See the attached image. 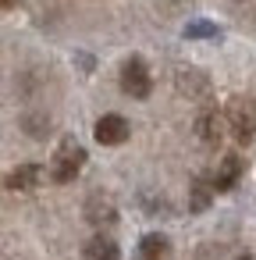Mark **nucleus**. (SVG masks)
Masks as SVG:
<instances>
[{
	"label": "nucleus",
	"instance_id": "obj_1",
	"mask_svg": "<svg viewBox=\"0 0 256 260\" xmlns=\"http://www.w3.org/2000/svg\"><path fill=\"white\" fill-rule=\"evenodd\" d=\"M82 164H86V146L79 143V139H61V146L54 150V160H50V178L54 182H71L79 171H82Z\"/></svg>",
	"mask_w": 256,
	"mask_h": 260
},
{
	"label": "nucleus",
	"instance_id": "obj_2",
	"mask_svg": "<svg viewBox=\"0 0 256 260\" xmlns=\"http://www.w3.org/2000/svg\"><path fill=\"white\" fill-rule=\"evenodd\" d=\"M224 114H228V128L238 143H249L256 136V100L252 96H231Z\"/></svg>",
	"mask_w": 256,
	"mask_h": 260
},
{
	"label": "nucleus",
	"instance_id": "obj_3",
	"mask_svg": "<svg viewBox=\"0 0 256 260\" xmlns=\"http://www.w3.org/2000/svg\"><path fill=\"white\" fill-rule=\"evenodd\" d=\"M121 89L132 96V100H146L150 89H153V79H150V68L142 57H128L121 64Z\"/></svg>",
	"mask_w": 256,
	"mask_h": 260
},
{
	"label": "nucleus",
	"instance_id": "obj_4",
	"mask_svg": "<svg viewBox=\"0 0 256 260\" xmlns=\"http://www.w3.org/2000/svg\"><path fill=\"white\" fill-rule=\"evenodd\" d=\"M224 125H228V114H221L217 107H203L199 118H196V136L210 146H217L224 139Z\"/></svg>",
	"mask_w": 256,
	"mask_h": 260
},
{
	"label": "nucleus",
	"instance_id": "obj_5",
	"mask_svg": "<svg viewBox=\"0 0 256 260\" xmlns=\"http://www.w3.org/2000/svg\"><path fill=\"white\" fill-rule=\"evenodd\" d=\"M128 121L121 118V114H103L96 125H93V136H96V143H103V146H121L125 139H128Z\"/></svg>",
	"mask_w": 256,
	"mask_h": 260
},
{
	"label": "nucleus",
	"instance_id": "obj_6",
	"mask_svg": "<svg viewBox=\"0 0 256 260\" xmlns=\"http://www.w3.org/2000/svg\"><path fill=\"white\" fill-rule=\"evenodd\" d=\"M238 178H242V157L238 153H228L221 164H217V171H213V189L217 192H228V189H235L238 185Z\"/></svg>",
	"mask_w": 256,
	"mask_h": 260
},
{
	"label": "nucleus",
	"instance_id": "obj_7",
	"mask_svg": "<svg viewBox=\"0 0 256 260\" xmlns=\"http://www.w3.org/2000/svg\"><path fill=\"white\" fill-rule=\"evenodd\" d=\"M43 178H47V168H40V164H22V168H15V171L4 178V185L15 189V192H25V189H36Z\"/></svg>",
	"mask_w": 256,
	"mask_h": 260
},
{
	"label": "nucleus",
	"instance_id": "obj_8",
	"mask_svg": "<svg viewBox=\"0 0 256 260\" xmlns=\"http://www.w3.org/2000/svg\"><path fill=\"white\" fill-rule=\"evenodd\" d=\"M174 86H178V93H185V96H199V100L210 93V79H206L203 72H196V68H178Z\"/></svg>",
	"mask_w": 256,
	"mask_h": 260
},
{
	"label": "nucleus",
	"instance_id": "obj_9",
	"mask_svg": "<svg viewBox=\"0 0 256 260\" xmlns=\"http://www.w3.org/2000/svg\"><path fill=\"white\" fill-rule=\"evenodd\" d=\"M82 260H121V249H118V242H114V239L96 235V239H89V242H86Z\"/></svg>",
	"mask_w": 256,
	"mask_h": 260
},
{
	"label": "nucleus",
	"instance_id": "obj_10",
	"mask_svg": "<svg viewBox=\"0 0 256 260\" xmlns=\"http://www.w3.org/2000/svg\"><path fill=\"white\" fill-rule=\"evenodd\" d=\"M167 239L160 235V232H150V235H142V242H139V260H164L167 256Z\"/></svg>",
	"mask_w": 256,
	"mask_h": 260
},
{
	"label": "nucleus",
	"instance_id": "obj_11",
	"mask_svg": "<svg viewBox=\"0 0 256 260\" xmlns=\"http://www.w3.org/2000/svg\"><path fill=\"white\" fill-rule=\"evenodd\" d=\"M181 36H185V40H221V25L196 18V22H189V25L181 29Z\"/></svg>",
	"mask_w": 256,
	"mask_h": 260
},
{
	"label": "nucleus",
	"instance_id": "obj_12",
	"mask_svg": "<svg viewBox=\"0 0 256 260\" xmlns=\"http://www.w3.org/2000/svg\"><path fill=\"white\" fill-rule=\"evenodd\" d=\"M86 210H89V221L93 224H114V217H118L114 214V203L111 200H100V196H93Z\"/></svg>",
	"mask_w": 256,
	"mask_h": 260
},
{
	"label": "nucleus",
	"instance_id": "obj_13",
	"mask_svg": "<svg viewBox=\"0 0 256 260\" xmlns=\"http://www.w3.org/2000/svg\"><path fill=\"white\" fill-rule=\"evenodd\" d=\"M217 189H213V182H206V178H199L196 185H192V210H206V203H210V196H213Z\"/></svg>",
	"mask_w": 256,
	"mask_h": 260
},
{
	"label": "nucleus",
	"instance_id": "obj_14",
	"mask_svg": "<svg viewBox=\"0 0 256 260\" xmlns=\"http://www.w3.org/2000/svg\"><path fill=\"white\" fill-rule=\"evenodd\" d=\"M4 8H18V0H4Z\"/></svg>",
	"mask_w": 256,
	"mask_h": 260
},
{
	"label": "nucleus",
	"instance_id": "obj_15",
	"mask_svg": "<svg viewBox=\"0 0 256 260\" xmlns=\"http://www.w3.org/2000/svg\"><path fill=\"white\" fill-rule=\"evenodd\" d=\"M235 260H252V256H249V253H242V256H235Z\"/></svg>",
	"mask_w": 256,
	"mask_h": 260
}]
</instances>
